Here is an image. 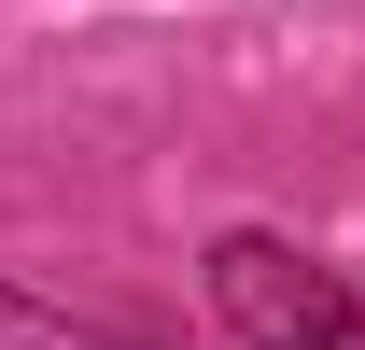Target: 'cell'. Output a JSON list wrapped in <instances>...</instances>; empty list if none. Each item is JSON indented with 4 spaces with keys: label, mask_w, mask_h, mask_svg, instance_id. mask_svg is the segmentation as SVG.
Masks as SVG:
<instances>
[{
    "label": "cell",
    "mask_w": 365,
    "mask_h": 350,
    "mask_svg": "<svg viewBox=\"0 0 365 350\" xmlns=\"http://www.w3.org/2000/svg\"><path fill=\"white\" fill-rule=\"evenodd\" d=\"M211 308L239 350H365V308L323 280L295 238H225L211 253Z\"/></svg>",
    "instance_id": "cell-1"
},
{
    "label": "cell",
    "mask_w": 365,
    "mask_h": 350,
    "mask_svg": "<svg viewBox=\"0 0 365 350\" xmlns=\"http://www.w3.org/2000/svg\"><path fill=\"white\" fill-rule=\"evenodd\" d=\"M0 350H155V336L98 322V308H56V295H29V280H0Z\"/></svg>",
    "instance_id": "cell-2"
}]
</instances>
